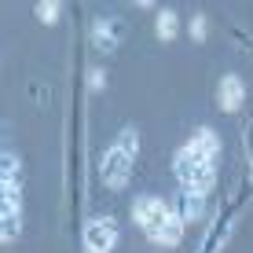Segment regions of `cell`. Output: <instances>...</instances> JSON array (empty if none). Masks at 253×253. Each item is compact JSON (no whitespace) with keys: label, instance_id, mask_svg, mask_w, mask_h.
<instances>
[{"label":"cell","instance_id":"obj_1","mask_svg":"<svg viewBox=\"0 0 253 253\" xmlns=\"http://www.w3.org/2000/svg\"><path fill=\"white\" fill-rule=\"evenodd\" d=\"M216 154H220V139L213 128H198L172 158V172L180 184V216L198 220L206 209V195L216 180Z\"/></svg>","mask_w":253,"mask_h":253},{"label":"cell","instance_id":"obj_2","mask_svg":"<svg viewBox=\"0 0 253 253\" xmlns=\"http://www.w3.org/2000/svg\"><path fill=\"white\" fill-rule=\"evenodd\" d=\"M132 220L136 228L147 235L151 242L158 246H176L184 239V216L180 209H172L165 198H154V195H143L132 202Z\"/></svg>","mask_w":253,"mask_h":253},{"label":"cell","instance_id":"obj_3","mask_svg":"<svg viewBox=\"0 0 253 253\" xmlns=\"http://www.w3.org/2000/svg\"><path fill=\"white\" fill-rule=\"evenodd\" d=\"M136 151H139V132L136 128H125V132L107 147V154L99 158V176L110 191H121L128 184L132 165H136Z\"/></svg>","mask_w":253,"mask_h":253},{"label":"cell","instance_id":"obj_4","mask_svg":"<svg viewBox=\"0 0 253 253\" xmlns=\"http://www.w3.org/2000/svg\"><path fill=\"white\" fill-rule=\"evenodd\" d=\"M22 228V184H19V158L4 154V242H11Z\"/></svg>","mask_w":253,"mask_h":253},{"label":"cell","instance_id":"obj_5","mask_svg":"<svg viewBox=\"0 0 253 253\" xmlns=\"http://www.w3.org/2000/svg\"><path fill=\"white\" fill-rule=\"evenodd\" d=\"M118 246V224L110 216H92L84 224V253H114Z\"/></svg>","mask_w":253,"mask_h":253},{"label":"cell","instance_id":"obj_6","mask_svg":"<svg viewBox=\"0 0 253 253\" xmlns=\"http://www.w3.org/2000/svg\"><path fill=\"white\" fill-rule=\"evenodd\" d=\"M121 37H125V22L118 15H103V19L92 22V44L99 51H114L121 44Z\"/></svg>","mask_w":253,"mask_h":253},{"label":"cell","instance_id":"obj_7","mask_svg":"<svg viewBox=\"0 0 253 253\" xmlns=\"http://www.w3.org/2000/svg\"><path fill=\"white\" fill-rule=\"evenodd\" d=\"M216 99H220V110H224V114H235V110L242 107V99H246V84H242V77L224 74V77H220V88H216Z\"/></svg>","mask_w":253,"mask_h":253},{"label":"cell","instance_id":"obj_8","mask_svg":"<svg viewBox=\"0 0 253 253\" xmlns=\"http://www.w3.org/2000/svg\"><path fill=\"white\" fill-rule=\"evenodd\" d=\"M176 30H180L176 11H172V7H162V11H158V37L162 41H172V37H176Z\"/></svg>","mask_w":253,"mask_h":253},{"label":"cell","instance_id":"obj_9","mask_svg":"<svg viewBox=\"0 0 253 253\" xmlns=\"http://www.w3.org/2000/svg\"><path fill=\"white\" fill-rule=\"evenodd\" d=\"M59 11H63L59 4H37V15H41V22H55V19H59Z\"/></svg>","mask_w":253,"mask_h":253},{"label":"cell","instance_id":"obj_10","mask_svg":"<svg viewBox=\"0 0 253 253\" xmlns=\"http://www.w3.org/2000/svg\"><path fill=\"white\" fill-rule=\"evenodd\" d=\"M191 37H195V41L206 37V15H195V22H191Z\"/></svg>","mask_w":253,"mask_h":253},{"label":"cell","instance_id":"obj_11","mask_svg":"<svg viewBox=\"0 0 253 253\" xmlns=\"http://www.w3.org/2000/svg\"><path fill=\"white\" fill-rule=\"evenodd\" d=\"M246 154H250V176H253V118L246 121Z\"/></svg>","mask_w":253,"mask_h":253},{"label":"cell","instance_id":"obj_12","mask_svg":"<svg viewBox=\"0 0 253 253\" xmlns=\"http://www.w3.org/2000/svg\"><path fill=\"white\" fill-rule=\"evenodd\" d=\"M103 81H107L103 70H92V74H88V88H103Z\"/></svg>","mask_w":253,"mask_h":253}]
</instances>
